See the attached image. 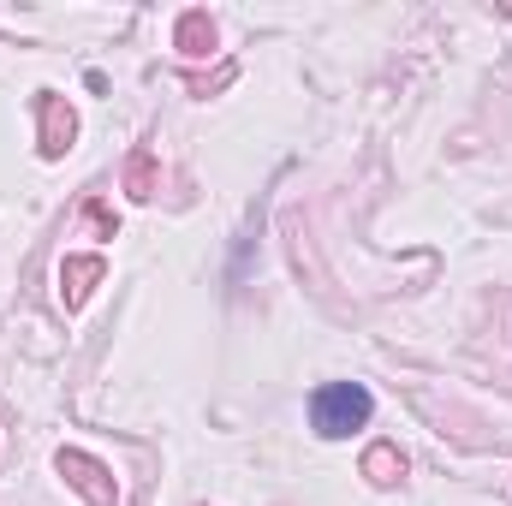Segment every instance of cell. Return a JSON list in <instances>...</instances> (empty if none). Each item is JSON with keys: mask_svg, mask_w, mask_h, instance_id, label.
Returning <instances> with one entry per match:
<instances>
[{"mask_svg": "<svg viewBox=\"0 0 512 506\" xmlns=\"http://www.w3.org/2000/svg\"><path fill=\"white\" fill-rule=\"evenodd\" d=\"M370 411H376L370 387H358V381H334V387H322V393L310 399V429H316L322 441H346L352 429L370 423Z\"/></svg>", "mask_w": 512, "mask_h": 506, "instance_id": "obj_1", "label": "cell"}, {"mask_svg": "<svg viewBox=\"0 0 512 506\" xmlns=\"http://www.w3.org/2000/svg\"><path fill=\"white\" fill-rule=\"evenodd\" d=\"M54 471L84 495L90 506H114L120 501V483H114V471L102 465V459H90V453H78V447H60L54 453Z\"/></svg>", "mask_w": 512, "mask_h": 506, "instance_id": "obj_2", "label": "cell"}, {"mask_svg": "<svg viewBox=\"0 0 512 506\" xmlns=\"http://www.w3.org/2000/svg\"><path fill=\"white\" fill-rule=\"evenodd\" d=\"M102 274H108V256H66L60 262V298H66V310H84L90 292L102 286Z\"/></svg>", "mask_w": 512, "mask_h": 506, "instance_id": "obj_3", "label": "cell"}, {"mask_svg": "<svg viewBox=\"0 0 512 506\" xmlns=\"http://www.w3.org/2000/svg\"><path fill=\"white\" fill-rule=\"evenodd\" d=\"M36 114H42V155H48V161H60V155L72 149V137H78V114H72L60 96H42V102H36Z\"/></svg>", "mask_w": 512, "mask_h": 506, "instance_id": "obj_4", "label": "cell"}, {"mask_svg": "<svg viewBox=\"0 0 512 506\" xmlns=\"http://www.w3.org/2000/svg\"><path fill=\"white\" fill-rule=\"evenodd\" d=\"M364 477H370L376 489H393V483L405 477V453H399L393 441H376V447L364 453Z\"/></svg>", "mask_w": 512, "mask_h": 506, "instance_id": "obj_5", "label": "cell"}, {"mask_svg": "<svg viewBox=\"0 0 512 506\" xmlns=\"http://www.w3.org/2000/svg\"><path fill=\"white\" fill-rule=\"evenodd\" d=\"M173 48H179V54H209V48H215V18H209V12H185L179 30H173Z\"/></svg>", "mask_w": 512, "mask_h": 506, "instance_id": "obj_6", "label": "cell"}, {"mask_svg": "<svg viewBox=\"0 0 512 506\" xmlns=\"http://www.w3.org/2000/svg\"><path fill=\"white\" fill-rule=\"evenodd\" d=\"M155 185H161V173H155V155H149V149H131L126 191L137 197V203H149V197H155Z\"/></svg>", "mask_w": 512, "mask_h": 506, "instance_id": "obj_7", "label": "cell"}, {"mask_svg": "<svg viewBox=\"0 0 512 506\" xmlns=\"http://www.w3.org/2000/svg\"><path fill=\"white\" fill-rule=\"evenodd\" d=\"M84 215H90V227H96L102 239H114V233H120V221H114V209H108V203H90Z\"/></svg>", "mask_w": 512, "mask_h": 506, "instance_id": "obj_8", "label": "cell"}]
</instances>
